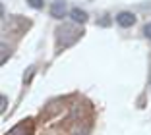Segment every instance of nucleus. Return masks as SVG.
Here are the masks:
<instances>
[{
    "instance_id": "1",
    "label": "nucleus",
    "mask_w": 151,
    "mask_h": 135,
    "mask_svg": "<svg viewBox=\"0 0 151 135\" xmlns=\"http://www.w3.org/2000/svg\"><path fill=\"white\" fill-rule=\"evenodd\" d=\"M116 21H118V25H122V27H130V25L136 23V16L130 14V12H122V14L116 16Z\"/></svg>"
},
{
    "instance_id": "2",
    "label": "nucleus",
    "mask_w": 151,
    "mask_h": 135,
    "mask_svg": "<svg viewBox=\"0 0 151 135\" xmlns=\"http://www.w3.org/2000/svg\"><path fill=\"white\" fill-rule=\"evenodd\" d=\"M70 18H72V21H76V23H85L87 21V12H83V10H80V8H72Z\"/></svg>"
},
{
    "instance_id": "3",
    "label": "nucleus",
    "mask_w": 151,
    "mask_h": 135,
    "mask_svg": "<svg viewBox=\"0 0 151 135\" xmlns=\"http://www.w3.org/2000/svg\"><path fill=\"white\" fill-rule=\"evenodd\" d=\"M29 127H31V122H27V124L22 122V124H18V126L14 127L8 135H29V133H31V129H29Z\"/></svg>"
},
{
    "instance_id": "4",
    "label": "nucleus",
    "mask_w": 151,
    "mask_h": 135,
    "mask_svg": "<svg viewBox=\"0 0 151 135\" xmlns=\"http://www.w3.org/2000/svg\"><path fill=\"white\" fill-rule=\"evenodd\" d=\"M64 14H66L64 4H62V2H54V6H52V16H54V18H64Z\"/></svg>"
},
{
    "instance_id": "5",
    "label": "nucleus",
    "mask_w": 151,
    "mask_h": 135,
    "mask_svg": "<svg viewBox=\"0 0 151 135\" xmlns=\"http://www.w3.org/2000/svg\"><path fill=\"white\" fill-rule=\"evenodd\" d=\"M27 4L33 6V8H41L43 6V0H27Z\"/></svg>"
},
{
    "instance_id": "6",
    "label": "nucleus",
    "mask_w": 151,
    "mask_h": 135,
    "mask_svg": "<svg viewBox=\"0 0 151 135\" xmlns=\"http://www.w3.org/2000/svg\"><path fill=\"white\" fill-rule=\"evenodd\" d=\"M143 31H145V35L151 39V23H147V25H145V29H143Z\"/></svg>"
}]
</instances>
